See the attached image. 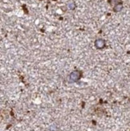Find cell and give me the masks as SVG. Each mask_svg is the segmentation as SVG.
I'll return each instance as SVG.
<instances>
[{
    "instance_id": "cell-1",
    "label": "cell",
    "mask_w": 130,
    "mask_h": 131,
    "mask_svg": "<svg viewBox=\"0 0 130 131\" xmlns=\"http://www.w3.org/2000/svg\"><path fill=\"white\" fill-rule=\"evenodd\" d=\"M81 72L80 71H78V70H76L74 72H72L70 76H69V82L72 83V82H76V81H78L80 79L81 77Z\"/></svg>"
},
{
    "instance_id": "cell-5",
    "label": "cell",
    "mask_w": 130,
    "mask_h": 131,
    "mask_svg": "<svg viewBox=\"0 0 130 131\" xmlns=\"http://www.w3.org/2000/svg\"><path fill=\"white\" fill-rule=\"evenodd\" d=\"M69 7H70L72 10H73V9L75 8V5L73 4V3H71V4H69Z\"/></svg>"
},
{
    "instance_id": "cell-4",
    "label": "cell",
    "mask_w": 130,
    "mask_h": 131,
    "mask_svg": "<svg viewBox=\"0 0 130 131\" xmlns=\"http://www.w3.org/2000/svg\"><path fill=\"white\" fill-rule=\"evenodd\" d=\"M120 1H121V0H109V2L111 4H115V5L120 3Z\"/></svg>"
},
{
    "instance_id": "cell-2",
    "label": "cell",
    "mask_w": 130,
    "mask_h": 131,
    "mask_svg": "<svg viewBox=\"0 0 130 131\" xmlns=\"http://www.w3.org/2000/svg\"><path fill=\"white\" fill-rule=\"evenodd\" d=\"M95 46L98 49H102L105 47V41L104 39H97V40L95 41Z\"/></svg>"
},
{
    "instance_id": "cell-3",
    "label": "cell",
    "mask_w": 130,
    "mask_h": 131,
    "mask_svg": "<svg viewBox=\"0 0 130 131\" xmlns=\"http://www.w3.org/2000/svg\"><path fill=\"white\" fill-rule=\"evenodd\" d=\"M123 8V5L121 3H118L116 5L114 6V7H113V10L115 11V12H119V11H121Z\"/></svg>"
}]
</instances>
